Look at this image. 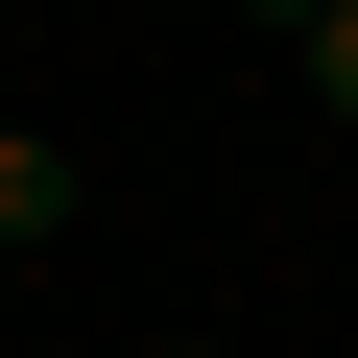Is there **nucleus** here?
I'll use <instances>...</instances> for the list:
<instances>
[{
	"mask_svg": "<svg viewBox=\"0 0 358 358\" xmlns=\"http://www.w3.org/2000/svg\"><path fill=\"white\" fill-rule=\"evenodd\" d=\"M48 239H72V143H48V120H0V263H48Z\"/></svg>",
	"mask_w": 358,
	"mask_h": 358,
	"instance_id": "1",
	"label": "nucleus"
},
{
	"mask_svg": "<svg viewBox=\"0 0 358 358\" xmlns=\"http://www.w3.org/2000/svg\"><path fill=\"white\" fill-rule=\"evenodd\" d=\"M287 72H310V120H358V0H334V24H310Z\"/></svg>",
	"mask_w": 358,
	"mask_h": 358,
	"instance_id": "2",
	"label": "nucleus"
},
{
	"mask_svg": "<svg viewBox=\"0 0 358 358\" xmlns=\"http://www.w3.org/2000/svg\"><path fill=\"white\" fill-rule=\"evenodd\" d=\"M239 24H263V48H310V24H334V0H239Z\"/></svg>",
	"mask_w": 358,
	"mask_h": 358,
	"instance_id": "3",
	"label": "nucleus"
},
{
	"mask_svg": "<svg viewBox=\"0 0 358 358\" xmlns=\"http://www.w3.org/2000/svg\"><path fill=\"white\" fill-rule=\"evenodd\" d=\"M143 358H215V334H143Z\"/></svg>",
	"mask_w": 358,
	"mask_h": 358,
	"instance_id": "4",
	"label": "nucleus"
}]
</instances>
